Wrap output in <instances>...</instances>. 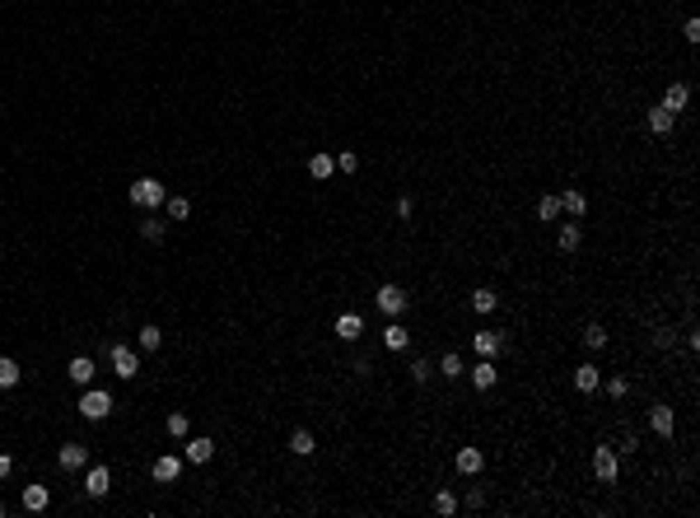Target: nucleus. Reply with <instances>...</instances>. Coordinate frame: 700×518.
Masks as SVG:
<instances>
[{
    "label": "nucleus",
    "instance_id": "41",
    "mask_svg": "<svg viewBox=\"0 0 700 518\" xmlns=\"http://www.w3.org/2000/svg\"><path fill=\"white\" fill-rule=\"evenodd\" d=\"M411 210H416V201H411V196H397V215H402V220H411Z\"/></svg>",
    "mask_w": 700,
    "mask_h": 518
},
{
    "label": "nucleus",
    "instance_id": "23",
    "mask_svg": "<svg viewBox=\"0 0 700 518\" xmlns=\"http://www.w3.org/2000/svg\"><path fill=\"white\" fill-rule=\"evenodd\" d=\"M210 457H215L210 439H187V462H210Z\"/></svg>",
    "mask_w": 700,
    "mask_h": 518
},
{
    "label": "nucleus",
    "instance_id": "2",
    "mask_svg": "<svg viewBox=\"0 0 700 518\" xmlns=\"http://www.w3.org/2000/svg\"><path fill=\"white\" fill-rule=\"evenodd\" d=\"M373 304H378V308H383L388 317H402V313H406V304H411V295H406L402 285H378Z\"/></svg>",
    "mask_w": 700,
    "mask_h": 518
},
{
    "label": "nucleus",
    "instance_id": "22",
    "mask_svg": "<svg viewBox=\"0 0 700 518\" xmlns=\"http://www.w3.org/2000/svg\"><path fill=\"white\" fill-rule=\"evenodd\" d=\"M575 388L579 393H598V364H579L575 369Z\"/></svg>",
    "mask_w": 700,
    "mask_h": 518
},
{
    "label": "nucleus",
    "instance_id": "38",
    "mask_svg": "<svg viewBox=\"0 0 700 518\" xmlns=\"http://www.w3.org/2000/svg\"><path fill=\"white\" fill-rule=\"evenodd\" d=\"M411 378H416V383H430V360H425V355L411 360Z\"/></svg>",
    "mask_w": 700,
    "mask_h": 518
},
{
    "label": "nucleus",
    "instance_id": "37",
    "mask_svg": "<svg viewBox=\"0 0 700 518\" xmlns=\"http://www.w3.org/2000/svg\"><path fill=\"white\" fill-rule=\"evenodd\" d=\"M336 168H341V173H355V168H359V155H355V150H341V155H336Z\"/></svg>",
    "mask_w": 700,
    "mask_h": 518
},
{
    "label": "nucleus",
    "instance_id": "44",
    "mask_svg": "<svg viewBox=\"0 0 700 518\" xmlns=\"http://www.w3.org/2000/svg\"><path fill=\"white\" fill-rule=\"evenodd\" d=\"M0 518H5V500H0Z\"/></svg>",
    "mask_w": 700,
    "mask_h": 518
},
{
    "label": "nucleus",
    "instance_id": "40",
    "mask_svg": "<svg viewBox=\"0 0 700 518\" xmlns=\"http://www.w3.org/2000/svg\"><path fill=\"white\" fill-rule=\"evenodd\" d=\"M616 439H621V453H635V448H639V439H635V434H630V430H621Z\"/></svg>",
    "mask_w": 700,
    "mask_h": 518
},
{
    "label": "nucleus",
    "instance_id": "18",
    "mask_svg": "<svg viewBox=\"0 0 700 518\" xmlns=\"http://www.w3.org/2000/svg\"><path fill=\"white\" fill-rule=\"evenodd\" d=\"M47 504H52V490L47 486H24V509L29 514H42Z\"/></svg>",
    "mask_w": 700,
    "mask_h": 518
},
{
    "label": "nucleus",
    "instance_id": "1",
    "mask_svg": "<svg viewBox=\"0 0 700 518\" xmlns=\"http://www.w3.org/2000/svg\"><path fill=\"white\" fill-rule=\"evenodd\" d=\"M126 196H131V205H140V210H155V205L169 201V191H164V182H159V178H136Z\"/></svg>",
    "mask_w": 700,
    "mask_h": 518
},
{
    "label": "nucleus",
    "instance_id": "31",
    "mask_svg": "<svg viewBox=\"0 0 700 518\" xmlns=\"http://www.w3.org/2000/svg\"><path fill=\"white\" fill-rule=\"evenodd\" d=\"M164 210H169V220H187V215H192V201H187V196H169Z\"/></svg>",
    "mask_w": 700,
    "mask_h": 518
},
{
    "label": "nucleus",
    "instance_id": "3",
    "mask_svg": "<svg viewBox=\"0 0 700 518\" xmlns=\"http://www.w3.org/2000/svg\"><path fill=\"white\" fill-rule=\"evenodd\" d=\"M79 416H84V421H103V416H108V411H112V393H103V388H89V393H84V397H79Z\"/></svg>",
    "mask_w": 700,
    "mask_h": 518
},
{
    "label": "nucleus",
    "instance_id": "5",
    "mask_svg": "<svg viewBox=\"0 0 700 518\" xmlns=\"http://www.w3.org/2000/svg\"><path fill=\"white\" fill-rule=\"evenodd\" d=\"M472 350H476L481 360H495L499 350H504V336H499V331H490V327H481L476 336H472Z\"/></svg>",
    "mask_w": 700,
    "mask_h": 518
},
{
    "label": "nucleus",
    "instance_id": "20",
    "mask_svg": "<svg viewBox=\"0 0 700 518\" xmlns=\"http://www.w3.org/2000/svg\"><path fill=\"white\" fill-rule=\"evenodd\" d=\"M579 243H584V234H579V224H560V234H556V248H560V252H579Z\"/></svg>",
    "mask_w": 700,
    "mask_h": 518
},
{
    "label": "nucleus",
    "instance_id": "27",
    "mask_svg": "<svg viewBox=\"0 0 700 518\" xmlns=\"http://www.w3.org/2000/svg\"><path fill=\"white\" fill-rule=\"evenodd\" d=\"M290 448H295L299 457H309V453H318V444H313V434H309V430H295V434H290Z\"/></svg>",
    "mask_w": 700,
    "mask_h": 518
},
{
    "label": "nucleus",
    "instance_id": "43",
    "mask_svg": "<svg viewBox=\"0 0 700 518\" xmlns=\"http://www.w3.org/2000/svg\"><path fill=\"white\" fill-rule=\"evenodd\" d=\"M10 471H15V457H10V453H0V481H5Z\"/></svg>",
    "mask_w": 700,
    "mask_h": 518
},
{
    "label": "nucleus",
    "instance_id": "12",
    "mask_svg": "<svg viewBox=\"0 0 700 518\" xmlns=\"http://www.w3.org/2000/svg\"><path fill=\"white\" fill-rule=\"evenodd\" d=\"M150 476H155V481H164V486H169V481H178V476H182V457H173V453L155 457V467H150Z\"/></svg>",
    "mask_w": 700,
    "mask_h": 518
},
{
    "label": "nucleus",
    "instance_id": "10",
    "mask_svg": "<svg viewBox=\"0 0 700 518\" xmlns=\"http://www.w3.org/2000/svg\"><path fill=\"white\" fill-rule=\"evenodd\" d=\"M467 374H472V388H481V393H490V388L499 383V369H495V360H476L472 369H467Z\"/></svg>",
    "mask_w": 700,
    "mask_h": 518
},
{
    "label": "nucleus",
    "instance_id": "30",
    "mask_svg": "<svg viewBox=\"0 0 700 518\" xmlns=\"http://www.w3.org/2000/svg\"><path fill=\"white\" fill-rule=\"evenodd\" d=\"M164 234H169V229H164V220H155V215L140 224V238H145V243H164Z\"/></svg>",
    "mask_w": 700,
    "mask_h": 518
},
{
    "label": "nucleus",
    "instance_id": "13",
    "mask_svg": "<svg viewBox=\"0 0 700 518\" xmlns=\"http://www.w3.org/2000/svg\"><path fill=\"white\" fill-rule=\"evenodd\" d=\"M453 467L462 471V476H476V471L485 467V453H481V448H458V457H453Z\"/></svg>",
    "mask_w": 700,
    "mask_h": 518
},
{
    "label": "nucleus",
    "instance_id": "6",
    "mask_svg": "<svg viewBox=\"0 0 700 518\" xmlns=\"http://www.w3.org/2000/svg\"><path fill=\"white\" fill-rule=\"evenodd\" d=\"M112 369H117V378H136L140 374V355L131 350V345H112Z\"/></svg>",
    "mask_w": 700,
    "mask_h": 518
},
{
    "label": "nucleus",
    "instance_id": "32",
    "mask_svg": "<svg viewBox=\"0 0 700 518\" xmlns=\"http://www.w3.org/2000/svg\"><path fill=\"white\" fill-rule=\"evenodd\" d=\"M435 514H444V518L458 514V495H453V490H439L435 495Z\"/></svg>",
    "mask_w": 700,
    "mask_h": 518
},
{
    "label": "nucleus",
    "instance_id": "16",
    "mask_svg": "<svg viewBox=\"0 0 700 518\" xmlns=\"http://www.w3.org/2000/svg\"><path fill=\"white\" fill-rule=\"evenodd\" d=\"M560 210H565L570 220H579V215L589 210V196H584V191H575V187H570V191H560Z\"/></svg>",
    "mask_w": 700,
    "mask_h": 518
},
{
    "label": "nucleus",
    "instance_id": "9",
    "mask_svg": "<svg viewBox=\"0 0 700 518\" xmlns=\"http://www.w3.org/2000/svg\"><path fill=\"white\" fill-rule=\"evenodd\" d=\"M644 122H649L653 136H672V126H677V112H668L663 103H653V108L644 112Z\"/></svg>",
    "mask_w": 700,
    "mask_h": 518
},
{
    "label": "nucleus",
    "instance_id": "34",
    "mask_svg": "<svg viewBox=\"0 0 700 518\" xmlns=\"http://www.w3.org/2000/svg\"><path fill=\"white\" fill-rule=\"evenodd\" d=\"M677 345V331L672 327H653V350H672Z\"/></svg>",
    "mask_w": 700,
    "mask_h": 518
},
{
    "label": "nucleus",
    "instance_id": "7",
    "mask_svg": "<svg viewBox=\"0 0 700 518\" xmlns=\"http://www.w3.org/2000/svg\"><path fill=\"white\" fill-rule=\"evenodd\" d=\"M108 490H112V471L103 467V462H98V467H89V476H84V495H89V500H103Z\"/></svg>",
    "mask_w": 700,
    "mask_h": 518
},
{
    "label": "nucleus",
    "instance_id": "11",
    "mask_svg": "<svg viewBox=\"0 0 700 518\" xmlns=\"http://www.w3.org/2000/svg\"><path fill=\"white\" fill-rule=\"evenodd\" d=\"M56 467H61V471H79V467H89V448H84V444H65L61 453H56Z\"/></svg>",
    "mask_w": 700,
    "mask_h": 518
},
{
    "label": "nucleus",
    "instance_id": "21",
    "mask_svg": "<svg viewBox=\"0 0 700 518\" xmlns=\"http://www.w3.org/2000/svg\"><path fill=\"white\" fill-rule=\"evenodd\" d=\"M136 341H140V350H145V355H155L159 345H164V331H159L155 322H145V327H140V336H136Z\"/></svg>",
    "mask_w": 700,
    "mask_h": 518
},
{
    "label": "nucleus",
    "instance_id": "28",
    "mask_svg": "<svg viewBox=\"0 0 700 518\" xmlns=\"http://www.w3.org/2000/svg\"><path fill=\"white\" fill-rule=\"evenodd\" d=\"M439 374L449 378V383H453V378H462V374H467V369H462V355H453V350H449V355L439 360Z\"/></svg>",
    "mask_w": 700,
    "mask_h": 518
},
{
    "label": "nucleus",
    "instance_id": "19",
    "mask_svg": "<svg viewBox=\"0 0 700 518\" xmlns=\"http://www.w3.org/2000/svg\"><path fill=\"white\" fill-rule=\"evenodd\" d=\"M383 345H388V350H406V345H411V331H406L402 322H388V327H383Z\"/></svg>",
    "mask_w": 700,
    "mask_h": 518
},
{
    "label": "nucleus",
    "instance_id": "33",
    "mask_svg": "<svg viewBox=\"0 0 700 518\" xmlns=\"http://www.w3.org/2000/svg\"><path fill=\"white\" fill-rule=\"evenodd\" d=\"M584 345H589V350H602V345H607V331L598 327V322H589V327H584Z\"/></svg>",
    "mask_w": 700,
    "mask_h": 518
},
{
    "label": "nucleus",
    "instance_id": "35",
    "mask_svg": "<svg viewBox=\"0 0 700 518\" xmlns=\"http://www.w3.org/2000/svg\"><path fill=\"white\" fill-rule=\"evenodd\" d=\"M169 434H173V439H187V416H182V411H173V416H169Z\"/></svg>",
    "mask_w": 700,
    "mask_h": 518
},
{
    "label": "nucleus",
    "instance_id": "25",
    "mask_svg": "<svg viewBox=\"0 0 700 518\" xmlns=\"http://www.w3.org/2000/svg\"><path fill=\"white\" fill-rule=\"evenodd\" d=\"M495 304H499V299H495V290H485V285H481V290H472V308H476V313H495Z\"/></svg>",
    "mask_w": 700,
    "mask_h": 518
},
{
    "label": "nucleus",
    "instance_id": "36",
    "mask_svg": "<svg viewBox=\"0 0 700 518\" xmlns=\"http://www.w3.org/2000/svg\"><path fill=\"white\" fill-rule=\"evenodd\" d=\"M625 393H630V383H625V378H607V397H612V402H621Z\"/></svg>",
    "mask_w": 700,
    "mask_h": 518
},
{
    "label": "nucleus",
    "instance_id": "26",
    "mask_svg": "<svg viewBox=\"0 0 700 518\" xmlns=\"http://www.w3.org/2000/svg\"><path fill=\"white\" fill-rule=\"evenodd\" d=\"M19 378H24V374H19V364L10 360V355H0V388H19Z\"/></svg>",
    "mask_w": 700,
    "mask_h": 518
},
{
    "label": "nucleus",
    "instance_id": "14",
    "mask_svg": "<svg viewBox=\"0 0 700 518\" xmlns=\"http://www.w3.org/2000/svg\"><path fill=\"white\" fill-rule=\"evenodd\" d=\"M686 103H691V89H686L682 79H672L668 89H663V108H668V112H682Z\"/></svg>",
    "mask_w": 700,
    "mask_h": 518
},
{
    "label": "nucleus",
    "instance_id": "39",
    "mask_svg": "<svg viewBox=\"0 0 700 518\" xmlns=\"http://www.w3.org/2000/svg\"><path fill=\"white\" fill-rule=\"evenodd\" d=\"M462 504H467V509H485V490H481V486H472Z\"/></svg>",
    "mask_w": 700,
    "mask_h": 518
},
{
    "label": "nucleus",
    "instance_id": "4",
    "mask_svg": "<svg viewBox=\"0 0 700 518\" xmlns=\"http://www.w3.org/2000/svg\"><path fill=\"white\" fill-rule=\"evenodd\" d=\"M616 471H621L616 467V448L598 444V448H593V476H598V481H616Z\"/></svg>",
    "mask_w": 700,
    "mask_h": 518
},
{
    "label": "nucleus",
    "instance_id": "24",
    "mask_svg": "<svg viewBox=\"0 0 700 518\" xmlns=\"http://www.w3.org/2000/svg\"><path fill=\"white\" fill-rule=\"evenodd\" d=\"M332 173H336V159H332V155H313L309 159V178L322 182V178H332Z\"/></svg>",
    "mask_w": 700,
    "mask_h": 518
},
{
    "label": "nucleus",
    "instance_id": "42",
    "mask_svg": "<svg viewBox=\"0 0 700 518\" xmlns=\"http://www.w3.org/2000/svg\"><path fill=\"white\" fill-rule=\"evenodd\" d=\"M682 33H686V42H696V38H700V19H686Z\"/></svg>",
    "mask_w": 700,
    "mask_h": 518
},
{
    "label": "nucleus",
    "instance_id": "17",
    "mask_svg": "<svg viewBox=\"0 0 700 518\" xmlns=\"http://www.w3.org/2000/svg\"><path fill=\"white\" fill-rule=\"evenodd\" d=\"M65 374H70V383H79V388H89V383H93V360H89V355H75Z\"/></svg>",
    "mask_w": 700,
    "mask_h": 518
},
{
    "label": "nucleus",
    "instance_id": "29",
    "mask_svg": "<svg viewBox=\"0 0 700 518\" xmlns=\"http://www.w3.org/2000/svg\"><path fill=\"white\" fill-rule=\"evenodd\" d=\"M537 220H542V224L560 220V196H542V201H537Z\"/></svg>",
    "mask_w": 700,
    "mask_h": 518
},
{
    "label": "nucleus",
    "instance_id": "15",
    "mask_svg": "<svg viewBox=\"0 0 700 518\" xmlns=\"http://www.w3.org/2000/svg\"><path fill=\"white\" fill-rule=\"evenodd\" d=\"M336 336H341V341H359V336H364V317H359V313H341V317H336Z\"/></svg>",
    "mask_w": 700,
    "mask_h": 518
},
{
    "label": "nucleus",
    "instance_id": "8",
    "mask_svg": "<svg viewBox=\"0 0 700 518\" xmlns=\"http://www.w3.org/2000/svg\"><path fill=\"white\" fill-rule=\"evenodd\" d=\"M649 425H653V434L672 439V430H677V416H672L668 402H653V407H649Z\"/></svg>",
    "mask_w": 700,
    "mask_h": 518
}]
</instances>
